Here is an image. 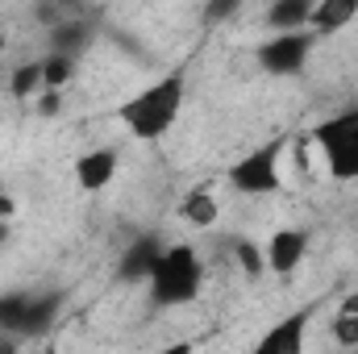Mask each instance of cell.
<instances>
[{
  "mask_svg": "<svg viewBox=\"0 0 358 354\" xmlns=\"http://www.w3.org/2000/svg\"><path fill=\"white\" fill-rule=\"evenodd\" d=\"M29 292H0V338H21L29 317Z\"/></svg>",
  "mask_w": 358,
  "mask_h": 354,
  "instance_id": "cell-14",
  "label": "cell"
},
{
  "mask_svg": "<svg viewBox=\"0 0 358 354\" xmlns=\"http://www.w3.org/2000/svg\"><path fill=\"white\" fill-rule=\"evenodd\" d=\"M179 217H183L187 225L213 229V221L221 217V204H217V196H213L208 187H196V192H187V196L179 200Z\"/></svg>",
  "mask_w": 358,
  "mask_h": 354,
  "instance_id": "cell-13",
  "label": "cell"
},
{
  "mask_svg": "<svg viewBox=\"0 0 358 354\" xmlns=\"http://www.w3.org/2000/svg\"><path fill=\"white\" fill-rule=\"evenodd\" d=\"M163 242L155 238V234H138L125 250H121V259H117V275L125 279V283H146L150 279V271H155V263L163 259Z\"/></svg>",
  "mask_w": 358,
  "mask_h": 354,
  "instance_id": "cell-7",
  "label": "cell"
},
{
  "mask_svg": "<svg viewBox=\"0 0 358 354\" xmlns=\"http://www.w3.org/2000/svg\"><path fill=\"white\" fill-rule=\"evenodd\" d=\"M313 46H317V34H308V29H300V34H271V38H263L255 46V59H259V67L267 76L292 80V76L304 71Z\"/></svg>",
  "mask_w": 358,
  "mask_h": 354,
  "instance_id": "cell-5",
  "label": "cell"
},
{
  "mask_svg": "<svg viewBox=\"0 0 358 354\" xmlns=\"http://www.w3.org/2000/svg\"><path fill=\"white\" fill-rule=\"evenodd\" d=\"M17 351V338H0V354H13Z\"/></svg>",
  "mask_w": 358,
  "mask_h": 354,
  "instance_id": "cell-26",
  "label": "cell"
},
{
  "mask_svg": "<svg viewBox=\"0 0 358 354\" xmlns=\"http://www.w3.org/2000/svg\"><path fill=\"white\" fill-rule=\"evenodd\" d=\"M234 259H238V267H242L250 279H259V275L267 271V255H263L255 242H246V238H238V242H234Z\"/></svg>",
  "mask_w": 358,
  "mask_h": 354,
  "instance_id": "cell-17",
  "label": "cell"
},
{
  "mask_svg": "<svg viewBox=\"0 0 358 354\" xmlns=\"http://www.w3.org/2000/svg\"><path fill=\"white\" fill-rule=\"evenodd\" d=\"M229 13H238V4H234V0H229V4H208L200 17H204V21H221V17H229Z\"/></svg>",
  "mask_w": 358,
  "mask_h": 354,
  "instance_id": "cell-22",
  "label": "cell"
},
{
  "mask_svg": "<svg viewBox=\"0 0 358 354\" xmlns=\"http://www.w3.org/2000/svg\"><path fill=\"white\" fill-rule=\"evenodd\" d=\"M150 300L159 309H179V304H192L200 296V283H204V263L200 255L187 246V242H176L163 250V259L150 271Z\"/></svg>",
  "mask_w": 358,
  "mask_h": 354,
  "instance_id": "cell-2",
  "label": "cell"
},
{
  "mask_svg": "<svg viewBox=\"0 0 358 354\" xmlns=\"http://www.w3.org/2000/svg\"><path fill=\"white\" fill-rule=\"evenodd\" d=\"M0 46H4V38H0Z\"/></svg>",
  "mask_w": 358,
  "mask_h": 354,
  "instance_id": "cell-28",
  "label": "cell"
},
{
  "mask_svg": "<svg viewBox=\"0 0 358 354\" xmlns=\"http://www.w3.org/2000/svg\"><path fill=\"white\" fill-rule=\"evenodd\" d=\"M38 92H42V67H38V63H25V67L13 76V96L25 100V96H38Z\"/></svg>",
  "mask_w": 358,
  "mask_h": 354,
  "instance_id": "cell-18",
  "label": "cell"
},
{
  "mask_svg": "<svg viewBox=\"0 0 358 354\" xmlns=\"http://www.w3.org/2000/svg\"><path fill=\"white\" fill-rule=\"evenodd\" d=\"M34 17H38L42 25H50V29H59V25H63V13H59L55 4H38V8H34Z\"/></svg>",
  "mask_w": 358,
  "mask_h": 354,
  "instance_id": "cell-21",
  "label": "cell"
},
{
  "mask_svg": "<svg viewBox=\"0 0 358 354\" xmlns=\"http://www.w3.org/2000/svg\"><path fill=\"white\" fill-rule=\"evenodd\" d=\"M304 250H308V234L304 229H275L267 242V271H275V275H292L296 267H300V259H304Z\"/></svg>",
  "mask_w": 358,
  "mask_h": 354,
  "instance_id": "cell-8",
  "label": "cell"
},
{
  "mask_svg": "<svg viewBox=\"0 0 358 354\" xmlns=\"http://www.w3.org/2000/svg\"><path fill=\"white\" fill-rule=\"evenodd\" d=\"M38 67H42V92H59L76 76V59H67V55H46Z\"/></svg>",
  "mask_w": 358,
  "mask_h": 354,
  "instance_id": "cell-16",
  "label": "cell"
},
{
  "mask_svg": "<svg viewBox=\"0 0 358 354\" xmlns=\"http://www.w3.org/2000/svg\"><path fill=\"white\" fill-rule=\"evenodd\" d=\"M313 146L321 150L325 171L334 179H358V108L313 125Z\"/></svg>",
  "mask_w": 358,
  "mask_h": 354,
  "instance_id": "cell-3",
  "label": "cell"
},
{
  "mask_svg": "<svg viewBox=\"0 0 358 354\" xmlns=\"http://www.w3.org/2000/svg\"><path fill=\"white\" fill-rule=\"evenodd\" d=\"M117 150H88V155H80L76 159V183L84 187V192H104L113 179H117Z\"/></svg>",
  "mask_w": 358,
  "mask_h": 354,
  "instance_id": "cell-9",
  "label": "cell"
},
{
  "mask_svg": "<svg viewBox=\"0 0 358 354\" xmlns=\"http://www.w3.org/2000/svg\"><path fill=\"white\" fill-rule=\"evenodd\" d=\"M329 334H334V342H338V346L355 351V346H358V317H342V313H338V317H334V330H329Z\"/></svg>",
  "mask_w": 358,
  "mask_h": 354,
  "instance_id": "cell-19",
  "label": "cell"
},
{
  "mask_svg": "<svg viewBox=\"0 0 358 354\" xmlns=\"http://www.w3.org/2000/svg\"><path fill=\"white\" fill-rule=\"evenodd\" d=\"M159 354H196V342H171V346H163Z\"/></svg>",
  "mask_w": 358,
  "mask_h": 354,
  "instance_id": "cell-24",
  "label": "cell"
},
{
  "mask_svg": "<svg viewBox=\"0 0 358 354\" xmlns=\"http://www.w3.org/2000/svg\"><path fill=\"white\" fill-rule=\"evenodd\" d=\"M283 146L287 138H271L263 146H255L250 155H242L229 167V187L242 196H275L283 187Z\"/></svg>",
  "mask_w": 358,
  "mask_h": 354,
  "instance_id": "cell-4",
  "label": "cell"
},
{
  "mask_svg": "<svg viewBox=\"0 0 358 354\" xmlns=\"http://www.w3.org/2000/svg\"><path fill=\"white\" fill-rule=\"evenodd\" d=\"M84 46H88V25H84V21H63L59 29H50V55L76 59Z\"/></svg>",
  "mask_w": 358,
  "mask_h": 354,
  "instance_id": "cell-15",
  "label": "cell"
},
{
  "mask_svg": "<svg viewBox=\"0 0 358 354\" xmlns=\"http://www.w3.org/2000/svg\"><path fill=\"white\" fill-rule=\"evenodd\" d=\"M183 96H187V76H183V67H176L163 80H155L150 88L134 92L125 104H117V121L134 138L155 142V138H163L176 125L179 108H183Z\"/></svg>",
  "mask_w": 358,
  "mask_h": 354,
  "instance_id": "cell-1",
  "label": "cell"
},
{
  "mask_svg": "<svg viewBox=\"0 0 358 354\" xmlns=\"http://www.w3.org/2000/svg\"><path fill=\"white\" fill-rule=\"evenodd\" d=\"M13 213H17V204H13V200H8V196H4V192H0V221H8V217H13Z\"/></svg>",
  "mask_w": 358,
  "mask_h": 354,
  "instance_id": "cell-25",
  "label": "cell"
},
{
  "mask_svg": "<svg viewBox=\"0 0 358 354\" xmlns=\"http://www.w3.org/2000/svg\"><path fill=\"white\" fill-rule=\"evenodd\" d=\"M8 242V221H0V246Z\"/></svg>",
  "mask_w": 358,
  "mask_h": 354,
  "instance_id": "cell-27",
  "label": "cell"
},
{
  "mask_svg": "<svg viewBox=\"0 0 358 354\" xmlns=\"http://www.w3.org/2000/svg\"><path fill=\"white\" fill-rule=\"evenodd\" d=\"M313 313H317V304H304V309L279 317L267 334L255 342V351L250 354H304V338H308V321H313Z\"/></svg>",
  "mask_w": 358,
  "mask_h": 354,
  "instance_id": "cell-6",
  "label": "cell"
},
{
  "mask_svg": "<svg viewBox=\"0 0 358 354\" xmlns=\"http://www.w3.org/2000/svg\"><path fill=\"white\" fill-rule=\"evenodd\" d=\"M308 13H313V0H275V4H267L263 21L275 34H300V29H308Z\"/></svg>",
  "mask_w": 358,
  "mask_h": 354,
  "instance_id": "cell-11",
  "label": "cell"
},
{
  "mask_svg": "<svg viewBox=\"0 0 358 354\" xmlns=\"http://www.w3.org/2000/svg\"><path fill=\"white\" fill-rule=\"evenodd\" d=\"M338 313H342V317H358V292H350V296L338 304Z\"/></svg>",
  "mask_w": 358,
  "mask_h": 354,
  "instance_id": "cell-23",
  "label": "cell"
},
{
  "mask_svg": "<svg viewBox=\"0 0 358 354\" xmlns=\"http://www.w3.org/2000/svg\"><path fill=\"white\" fill-rule=\"evenodd\" d=\"M358 17V0H317L308 13V34H338Z\"/></svg>",
  "mask_w": 358,
  "mask_h": 354,
  "instance_id": "cell-10",
  "label": "cell"
},
{
  "mask_svg": "<svg viewBox=\"0 0 358 354\" xmlns=\"http://www.w3.org/2000/svg\"><path fill=\"white\" fill-rule=\"evenodd\" d=\"M34 108H38V117H59L63 113V96L59 92H38V104Z\"/></svg>",
  "mask_w": 358,
  "mask_h": 354,
  "instance_id": "cell-20",
  "label": "cell"
},
{
  "mask_svg": "<svg viewBox=\"0 0 358 354\" xmlns=\"http://www.w3.org/2000/svg\"><path fill=\"white\" fill-rule=\"evenodd\" d=\"M59 313H63V292H38L29 300V317H25V334L21 338H42L55 325Z\"/></svg>",
  "mask_w": 358,
  "mask_h": 354,
  "instance_id": "cell-12",
  "label": "cell"
},
{
  "mask_svg": "<svg viewBox=\"0 0 358 354\" xmlns=\"http://www.w3.org/2000/svg\"><path fill=\"white\" fill-rule=\"evenodd\" d=\"M46 354H55V351H46Z\"/></svg>",
  "mask_w": 358,
  "mask_h": 354,
  "instance_id": "cell-29",
  "label": "cell"
}]
</instances>
